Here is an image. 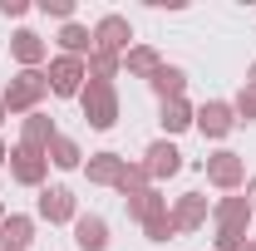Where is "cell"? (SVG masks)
<instances>
[{"label": "cell", "instance_id": "21", "mask_svg": "<svg viewBox=\"0 0 256 251\" xmlns=\"http://www.w3.org/2000/svg\"><path fill=\"white\" fill-rule=\"evenodd\" d=\"M50 168H64V172H74V168H84V148H79V143H74V138H69V133H60V138H54V143H50Z\"/></svg>", "mask_w": 256, "mask_h": 251}, {"label": "cell", "instance_id": "24", "mask_svg": "<svg viewBox=\"0 0 256 251\" xmlns=\"http://www.w3.org/2000/svg\"><path fill=\"white\" fill-rule=\"evenodd\" d=\"M143 188H153L148 168H143V162H128V168H124V178H118V192H124V197H133V192H143Z\"/></svg>", "mask_w": 256, "mask_h": 251}, {"label": "cell", "instance_id": "19", "mask_svg": "<svg viewBox=\"0 0 256 251\" xmlns=\"http://www.w3.org/2000/svg\"><path fill=\"white\" fill-rule=\"evenodd\" d=\"M192 118H197V108H192L188 98H168V104L158 108L162 133H188V128H192Z\"/></svg>", "mask_w": 256, "mask_h": 251}, {"label": "cell", "instance_id": "20", "mask_svg": "<svg viewBox=\"0 0 256 251\" xmlns=\"http://www.w3.org/2000/svg\"><path fill=\"white\" fill-rule=\"evenodd\" d=\"M124 207H128V217L148 222V217H158V212H168V197L158 188H143V192H133V197H124Z\"/></svg>", "mask_w": 256, "mask_h": 251}, {"label": "cell", "instance_id": "8", "mask_svg": "<svg viewBox=\"0 0 256 251\" xmlns=\"http://www.w3.org/2000/svg\"><path fill=\"white\" fill-rule=\"evenodd\" d=\"M34 212H40V222H50V226H64V222L74 226L79 197H74L69 188H40V207H34Z\"/></svg>", "mask_w": 256, "mask_h": 251}, {"label": "cell", "instance_id": "2", "mask_svg": "<svg viewBox=\"0 0 256 251\" xmlns=\"http://www.w3.org/2000/svg\"><path fill=\"white\" fill-rule=\"evenodd\" d=\"M79 108H84V124H89V128L108 133V128L118 124V89H114V84L89 79V84H84V94H79Z\"/></svg>", "mask_w": 256, "mask_h": 251}, {"label": "cell", "instance_id": "32", "mask_svg": "<svg viewBox=\"0 0 256 251\" xmlns=\"http://www.w3.org/2000/svg\"><path fill=\"white\" fill-rule=\"evenodd\" d=\"M246 84H256V64H252V69H246Z\"/></svg>", "mask_w": 256, "mask_h": 251}, {"label": "cell", "instance_id": "16", "mask_svg": "<svg viewBox=\"0 0 256 251\" xmlns=\"http://www.w3.org/2000/svg\"><path fill=\"white\" fill-rule=\"evenodd\" d=\"M148 89H153L162 104H168V98H182V89H188V69H182V64H168V60H162L158 69L148 74Z\"/></svg>", "mask_w": 256, "mask_h": 251}, {"label": "cell", "instance_id": "27", "mask_svg": "<svg viewBox=\"0 0 256 251\" xmlns=\"http://www.w3.org/2000/svg\"><path fill=\"white\" fill-rule=\"evenodd\" d=\"M34 10H44V15H54V20H64V25L74 20V0H40Z\"/></svg>", "mask_w": 256, "mask_h": 251}, {"label": "cell", "instance_id": "15", "mask_svg": "<svg viewBox=\"0 0 256 251\" xmlns=\"http://www.w3.org/2000/svg\"><path fill=\"white\" fill-rule=\"evenodd\" d=\"M74 246L79 251H108V222L98 212H79L74 217Z\"/></svg>", "mask_w": 256, "mask_h": 251}, {"label": "cell", "instance_id": "28", "mask_svg": "<svg viewBox=\"0 0 256 251\" xmlns=\"http://www.w3.org/2000/svg\"><path fill=\"white\" fill-rule=\"evenodd\" d=\"M0 15L5 20H25L30 15V0H0Z\"/></svg>", "mask_w": 256, "mask_h": 251}, {"label": "cell", "instance_id": "12", "mask_svg": "<svg viewBox=\"0 0 256 251\" xmlns=\"http://www.w3.org/2000/svg\"><path fill=\"white\" fill-rule=\"evenodd\" d=\"M143 168H148V178H153V182H162V178H178V172H182V153H178V143H168V138L148 143Z\"/></svg>", "mask_w": 256, "mask_h": 251}, {"label": "cell", "instance_id": "17", "mask_svg": "<svg viewBox=\"0 0 256 251\" xmlns=\"http://www.w3.org/2000/svg\"><path fill=\"white\" fill-rule=\"evenodd\" d=\"M30 242H34V217L10 212V217L0 222V251H25Z\"/></svg>", "mask_w": 256, "mask_h": 251}, {"label": "cell", "instance_id": "22", "mask_svg": "<svg viewBox=\"0 0 256 251\" xmlns=\"http://www.w3.org/2000/svg\"><path fill=\"white\" fill-rule=\"evenodd\" d=\"M158 64H162V54L153 50V44H133V50L124 54V69H128V74H138V79H148Z\"/></svg>", "mask_w": 256, "mask_h": 251}, {"label": "cell", "instance_id": "23", "mask_svg": "<svg viewBox=\"0 0 256 251\" xmlns=\"http://www.w3.org/2000/svg\"><path fill=\"white\" fill-rule=\"evenodd\" d=\"M84 69H89V79H98V84H114V74L124 69V60H118V54H104V50H94V54L84 60Z\"/></svg>", "mask_w": 256, "mask_h": 251}, {"label": "cell", "instance_id": "6", "mask_svg": "<svg viewBox=\"0 0 256 251\" xmlns=\"http://www.w3.org/2000/svg\"><path fill=\"white\" fill-rule=\"evenodd\" d=\"M212 222H217V232L226 236H246V222H252V202H246V192L236 197V192H226L212 202Z\"/></svg>", "mask_w": 256, "mask_h": 251}, {"label": "cell", "instance_id": "31", "mask_svg": "<svg viewBox=\"0 0 256 251\" xmlns=\"http://www.w3.org/2000/svg\"><path fill=\"white\" fill-rule=\"evenodd\" d=\"M236 251H256V242H252V236H242V242H236Z\"/></svg>", "mask_w": 256, "mask_h": 251}, {"label": "cell", "instance_id": "34", "mask_svg": "<svg viewBox=\"0 0 256 251\" xmlns=\"http://www.w3.org/2000/svg\"><path fill=\"white\" fill-rule=\"evenodd\" d=\"M5 217H10V212H5V202H0V222H5Z\"/></svg>", "mask_w": 256, "mask_h": 251}, {"label": "cell", "instance_id": "33", "mask_svg": "<svg viewBox=\"0 0 256 251\" xmlns=\"http://www.w3.org/2000/svg\"><path fill=\"white\" fill-rule=\"evenodd\" d=\"M5 118H10V114H5V104H0V124H5Z\"/></svg>", "mask_w": 256, "mask_h": 251}, {"label": "cell", "instance_id": "10", "mask_svg": "<svg viewBox=\"0 0 256 251\" xmlns=\"http://www.w3.org/2000/svg\"><path fill=\"white\" fill-rule=\"evenodd\" d=\"M60 138V128H54V118L44 114V108H34V114H25L20 118V148H34V153H50V143Z\"/></svg>", "mask_w": 256, "mask_h": 251}, {"label": "cell", "instance_id": "14", "mask_svg": "<svg viewBox=\"0 0 256 251\" xmlns=\"http://www.w3.org/2000/svg\"><path fill=\"white\" fill-rule=\"evenodd\" d=\"M124 168H128V158L124 153H89V162H84V178L94 182V188H118V178H124Z\"/></svg>", "mask_w": 256, "mask_h": 251}, {"label": "cell", "instance_id": "9", "mask_svg": "<svg viewBox=\"0 0 256 251\" xmlns=\"http://www.w3.org/2000/svg\"><path fill=\"white\" fill-rule=\"evenodd\" d=\"M10 178H15L20 188H44V178H50V158L15 143V148H10Z\"/></svg>", "mask_w": 256, "mask_h": 251}, {"label": "cell", "instance_id": "26", "mask_svg": "<svg viewBox=\"0 0 256 251\" xmlns=\"http://www.w3.org/2000/svg\"><path fill=\"white\" fill-rule=\"evenodd\" d=\"M236 108V124H256V84H242V94L232 98Z\"/></svg>", "mask_w": 256, "mask_h": 251}, {"label": "cell", "instance_id": "7", "mask_svg": "<svg viewBox=\"0 0 256 251\" xmlns=\"http://www.w3.org/2000/svg\"><path fill=\"white\" fill-rule=\"evenodd\" d=\"M192 128H197L202 138H212V143H217V138H226V133L236 128V108H232L226 98H207V104L197 108V118H192Z\"/></svg>", "mask_w": 256, "mask_h": 251}, {"label": "cell", "instance_id": "13", "mask_svg": "<svg viewBox=\"0 0 256 251\" xmlns=\"http://www.w3.org/2000/svg\"><path fill=\"white\" fill-rule=\"evenodd\" d=\"M10 60L20 64V69H40V64L50 60V40L34 30H15L10 34Z\"/></svg>", "mask_w": 256, "mask_h": 251}, {"label": "cell", "instance_id": "11", "mask_svg": "<svg viewBox=\"0 0 256 251\" xmlns=\"http://www.w3.org/2000/svg\"><path fill=\"white\" fill-rule=\"evenodd\" d=\"M207 217H212V202H207L202 192H182V197L172 202V226H178V232H202Z\"/></svg>", "mask_w": 256, "mask_h": 251}, {"label": "cell", "instance_id": "1", "mask_svg": "<svg viewBox=\"0 0 256 251\" xmlns=\"http://www.w3.org/2000/svg\"><path fill=\"white\" fill-rule=\"evenodd\" d=\"M50 94V79H44V69H20L10 84H5V94H0V104H5V114H34L40 108V98Z\"/></svg>", "mask_w": 256, "mask_h": 251}, {"label": "cell", "instance_id": "4", "mask_svg": "<svg viewBox=\"0 0 256 251\" xmlns=\"http://www.w3.org/2000/svg\"><path fill=\"white\" fill-rule=\"evenodd\" d=\"M207 182L217 192H242L246 188V158L232 153V148H217V153L207 158Z\"/></svg>", "mask_w": 256, "mask_h": 251}, {"label": "cell", "instance_id": "3", "mask_svg": "<svg viewBox=\"0 0 256 251\" xmlns=\"http://www.w3.org/2000/svg\"><path fill=\"white\" fill-rule=\"evenodd\" d=\"M44 79H50V94L79 98V94H84V84H89V69H84V60H74V54H54L50 69H44Z\"/></svg>", "mask_w": 256, "mask_h": 251}, {"label": "cell", "instance_id": "29", "mask_svg": "<svg viewBox=\"0 0 256 251\" xmlns=\"http://www.w3.org/2000/svg\"><path fill=\"white\" fill-rule=\"evenodd\" d=\"M246 202H252V212H256V178H246Z\"/></svg>", "mask_w": 256, "mask_h": 251}, {"label": "cell", "instance_id": "5", "mask_svg": "<svg viewBox=\"0 0 256 251\" xmlns=\"http://www.w3.org/2000/svg\"><path fill=\"white\" fill-rule=\"evenodd\" d=\"M94 50L124 60L128 50H133V25H128V15H98L94 20Z\"/></svg>", "mask_w": 256, "mask_h": 251}, {"label": "cell", "instance_id": "25", "mask_svg": "<svg viewBox=\"0 0 256 251\" xmlns=\"http://www.w3.org/2000/svg\"><path fill=\"white\" fill-rule=\"evenodd\" d=\"M143 236H148V242H172V236H178V226H172V212H158V217H148L143 222Z\"/></svg>", "mask_w": 256, "mask_h": 251}, {"label": "cell", "instance_id": "18", "mask_svg": "<svg viewBox=\"0 0 256 251\" xmlns=\"http://www.w3.org/2000/svg\"><path fill=\"white\" fill-rule=\"evenodd\" d=\"M54 44H60V54L89 60V54H94V30H89V25H79V20H69V25L60 30V40H54Z\"/></svg>", "mask_w": 256, "mask_h": 251}, {"label": "cell", "instance_id": "30", "mask_svg": "<svg viewBox=\"0 0 256 251\" xmlns=\"http://www.w3.org/2000/svg\"><path fill=\"white\" fill-rule=\"evenodd\" d=\"M0 168H10V148H5V138H0Z\"/></svg>", "mask_w": 256, "mask_h": 251}]
</instances>
